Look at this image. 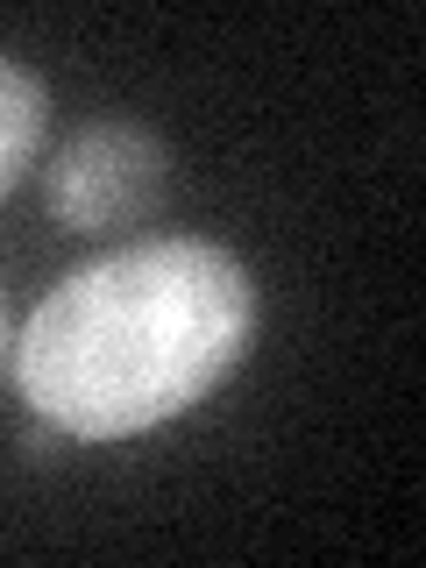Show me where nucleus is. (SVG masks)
I'll use <instances>...</instances> for the list:
<instances>
[{
  "instance_id": "20e7f679",
  "label": "nucleus",
  "mask_w": 426,
  "mask_h": 568,
  "mask_svg": "<svg viewBox=\"0 0 426 568\" xmlns=\"http://www.w3.org/2000/svg\"><path fill=\"white\" fill-rule=\"evenodd\" d=\"M22 440H29V455H58V440H64V434H58V426H50L43 413H29V434H22Z\"/></svg>"
},
{
  "instance_id": "7ed1b4c3",
  "label": "nucleus",
  "mask_w": 426,
  "mask_h": 568,
  "mask_svg": "<svg viewBox=\"0 0 426 568\" xmlns=\"http://www.w3.org/2000/svg\"><path fill=\"white\" fill-rule=\"evenodd\" d=\"M43 129H50V93L29 64L0 58V200L22 185V171L36 164L43 150Z\"/></svg>"
},
{
  "instance_id": "f257e3e1",
  "label": "nucleus",
  "mask_w": 426,
  "mask_h": 568,
  "mask_svg": "<svg viewBox=\"0 0 426 568\" xmlns=\"http://www.w3.org/2000/svg\"><path fill=\"white\" fill-rule=\"evenodd\" d=\"M256 284L200 235L79 263L14 334V384L64 440H129L206 398L248 355Z\"/></svg>"
},
{
  "instance_id": "39448f33",
  "label": "nucleus",
  "mask_w": 426,
  "mask_h": 568,
  "mask_svg": "<svg viewBox=\"0 0 426 568\" xmlns=\"http://www.w3.org/2000/svg\"><path fill=\"white\" fill-rule=\"evenodd\" d=\"M14 355V334H8V298H0V363Z\"/></svg>"
},
{
  "instance_id": "f03ea898",
  "label": "nucleus",
  "mask_w": 426,
  "mask_h": 568,
  "mask_svg": "<svg viewBox=\"0 0 426 568\" xmlns=\"http://www.w3.org/2000/svg\"><path fill=\"white\" fill-rule=\"evenodd\" d=\"M171 150L142 121H85L58 142L43 171V200L71 235H121L164 206Z\"/></svg>"
}]
</instances>
